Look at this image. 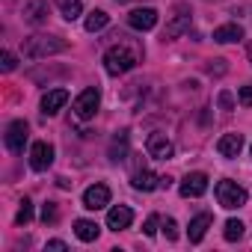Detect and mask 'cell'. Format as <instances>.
<instances>
[{
	"label": "cell",
	"mask_w": 252,
	"mask_h": 252,
	"mask_svg": "<svg viewBox=\"0 0 252 252\" xmlns=\"http://www.w3.org/2000/svg\"><path fill=\"white\" fill-rule=\"evenodd\" d=\"M211 222H214V217H211V214H199V217H193V220H190V228H187V237H190V243H199V240L208 234Z\"/></svg>",
	"instance_id": "cell-18"
},
{
	"label": "cell",
	"mask_w": 252,
	"mask_h": 252,
	"mask_svg": "<svg viewBox=\"0 0 252 252\" xmlns=\"http://www.w3.org/2000/svg\"><path fill=\"white\" fill-rule=\"evenodd\" d=\"M65 104H68V92L65 89H51V92L42 95V113L45 116H57Z\"/></svg>",
	"instance_id": "cell-14"
},
{
	"label": "cell",
	"mask_w": 252,
	"mask_h": 252,
	"mask_svg": "<svg viewBox=\"0 0 252 252\" xmlns=\"http://www.w3.org/2000/svg\"><path fill=\"white\" fill-rule=\"evenodd\" d=\"M128 149H131V134L128 131H119L116 137H113V143H110V160L113 163H119V160H125L128 158Z\"/></svg>",
	"instance_id": "cell-16"
},
{
	"label": "cell",
	"mask_w": 252,
	"mask_h": 252,
	"mask_svg": "<svg viewBox=\"0 0 252 252\" xmlns=\"http://www.w3.org/2000/svg\"><path fill=\"white\" fill-rule=\"evenodd\" d=\"M74 234H77V240L92 243V240H98L101 228H98V222H92V220H77V222H74Z\"/></svg>",
	"instance_id": "cell-20"
},
{
	"label": "cell",
	"mask_w": 252,
	"mask_h": 252,
	"mask_svg": "<svg viewBox=\"0 0 252 252\" xmlns=\"http://www.w3.org/2000/svg\"><path fill=\"white\" fill-rule=\"evenodd\" d=\"M243 39V27L240 24H222L214 30V42L220 45H231V42H240Z\"/></svg>",
	"instance_id": "cell-19"
},
{
	"label": "cell",
	"mask_w": 252,
	"mask_h": 252,
	"mask_svg": "<svg viewBox=\"0 0 252 252\" xmlns=\"http://www.w3.org/2000/svg\"><path fill=\"white\" fill-rule=\"evenodd\" d=\"M246 199H249V193H246V187H240L237 181H231V178H222V181L217 184V202H220L225 211L243 208V205H246Z\"/></svg>",
	"instance_id": "cell-3"
},
{
	"label": "cell",
	"mask_w": 252,
	"mask_h": 252,
	"mask_svg": "<svg viewBox=\"0 0 252 252\" xmlns=\"http://www.w3.org/2000/svg\"><path fill=\"white\" fill-rule=\"evenodd\" d=\"M27 122L24 119H15L9 128H6V149L12 152V155H21L24 152V146H27Z\"/></svg>",
	"instance_id": "cell-7"
},
{
	"label": "cell",
	"mask_w": 252,
	"mask_h": 252,
	"mask_svg": "<svg viewBox=\"0 0 252 252\" xmlns=\"http://www.w3.org/2000/svg\"><path fill=\"white\" fill-rule=\"evenodd\" d=\"M237 101H240L243 107H252V83H246V86L237 89Z\"/></svg>",
	"instance_id": "cell-28"
},
{
	"label": "cell",
	"mask_w": 252,
	"mask_h": 252,
	"mask_svg": "<svg viewBox=\"0 0 252 252\" xmlns=\"http://www.w3.org/2000/svg\"><path fill=\"white\" fill-rule=\"evenodd\" d=\"M15 65H18L15 54L12 51H3V57H0V68H3V71H15Z\"/></svg>",
	"instance_id": "cell-26"
},
{
	"label": "cell",
	"mask_w": 252,
	"mask_h": 252,
	"mask_svg": "<svg viewBox=\"0 0 252 252\" xmlns=\"http://www.w3.org/2000/svg\"><path fill=\"white\" fill-rule=\"evenodd\" d=\"M30 220H33V202L24 196V199H21V208H18V214H15V222H18V225H27Z\"/></svg>",
	"instance_id": "cell-24"
},
{
	"label": "cell",
	"mask_w": 252,
	"mask_h": 252,
	"mask_svg": "<svg viewBox=\"0 0 252 252\" xmlns=\"http://www.w3.org/2000/svg\"><path fill=\"white\" fill-rule=\"evenodd\" d=\"M222 237H225V240H231V243H234V240H240V237H243V222H240V220H228V222H225V228H222Z\"/></svg>",
	"instance_id": "cell-23"
},
{
	"label": "cell",
	"mask_w": 252,
	"mask_h": 252,
	"mask_svg": "<svg viewBox=\"0 0 252 252\" xmlns=\"http://www.w3.org/2000/svg\"><path fill=\"white\" fill-rule=\"evenodd\" d=\"M60 15L65 21H77L83 15V3L80 0H60Z\"/></svg>",
	"instance_id": "cell-22"
},
{
	"label": "cell",
	"mask_w": 252,
	"mask_h": 252,
	"mask_svg": "<svg viewBox=\"0 0 252 252\" xmlns=\"http://www.w3.org/2000/svg\"><path fill=\"white\" fill-rule=\"evenodd\" d=\"M178 193H181L184 199H199V196H205V193H208V175H205V172H187V175L181 178V184H178Z\"/></svg>",
	"instance_id": "cell-5"
},
{
	"label": "cell",
	"mask_w": 252,
	"mask_h": 252,
	"mask_svg": "<svg viewBox=\"0 0 252 252\" xmlns=\"http://www.w3.org/2000/svg\"><path fill=\"white\" fill-rule=\"evenodd\" d=\"M249 60H252V51H249Z\"/></svg>",
	"instance_id": "cell-33"
},
{
	"label": "cell",
	"mask_w": 252,
	"mask_h": 252,
	"mask_svg": "<svg viewBox=\"0 0 252 252\" xmlns=\"http://www.w3.org/2000/svg\"><path fill=\"white\" fill-rule=\"evenodd\" d=\"M54 163V146L51 143H33L30 146V166L36 169V172H45L48 166Z\"/></svg>",
	"instance_id": "cell-9"
},
{
	"label": "cell",
	"mask_w": 252,
	"mask_h": 252,
	"mask_svg": "<svg viewBox=\"0 0 252 252\" xmlns=\"http://www.w3.org/2000/svg\"><path fill=\"white\" fill-rule=\"evenodd\" d=\"M249 149H252V146H249Z\"/></svg>",
	"instance_id": "cell-34"
},
{
	"label": "cell",
	"mask_w": 252,
	"mask_h": 252,
	"mask_svg": "<svg viewBox=\"0 0 252 252\" xmlns=\"http://www.w3.org/2000/svg\"><path fill=\"white\" fill-rule=\"evenodd\" d=\"M107 24H110V15H107L104 9H92V12L86 15V24H83V27H86V33H98V30H104Z\"/></svg>",
	"instance_id": "cell-21"
},
{
	"label": "cell",
	"mask_w": 252,
	"mask_h": 252,
	"mask_svg": "<svg viewBox=\"0 0 252 252\" xmlns=\"http://www.w3.org/2000/svg\"><path fill=\"white\" fill-rule=\"evenodd\" d=\"M217 152H220L222 158H237V155L243 152V137H240V134H222L220 143H217Z\"/></svg>",
	"instance_id": "cell-17"
},
{
	"label": "cell",
	"mask_w": 252,
	"mask_h": 252,
	"mask_svg": "<svg viewBox=\"0 0 252 252\" xmlns=\"http://www.w3.org/2000/svg\"><path fill=\"white\" fill-rule=\"evenodd\" d=\"M57 202H45V208H42V222H57Z\"/></svg>",
	"instance_id": "cell-25"
},
{
	"label": "cell",
	"mask_w": 252,
	"mask_h": 252,
	"mask_svg": "<svg viewBox=\"0 0 252 252\" xmlns=\"http://www.w3.org/2000/svg\"><path fill=\"white\" fill-rule=\"evenodd\" d=\"M116 3H128V0H116Z\"/></svg>",
	"instance_id": "cell-32"
},
{
	"label": "cell",
	"mask_w": 252,
	"mask_h": 252,
	"mask_svg": "<svg viewBox=\"0 0 252 252\" xmlns=\"http://www.w3.org/2000/svg\"><path fill=\"white\" fill-rule=\"evenodd\" d=\"M48 249H68L65 240H48Z\"/></svg>",
	"instance_id": "cell-31"
},
{
	"label": "cell",
	"mask_w": 252,
	"mask_h": 252,
	"mask_svg": "<svg viewBox=\"0 0 252 252\" xmlns=\"http://www.w3.org/2000/svg\"><path fill=\"white\" fill-rule=\"evenodd\" d=\"M163 234H166L169 240H175V237H178V222H175L172 217H166V220H163Z\"/></svg>",
	"instance_id": "cell-29"
},
{
	"label": "cell",
	"mask_w": 252,
	"mask_h": 252,
	"mask_svg": "<svg viewBox=\"0 0 252 252\" xmlns=\"http://www.w3.org/2000/svg\"><path fill=\"white\" fill-rule=\"evenodd\" d=\"M146 152H149V158H155V160H169V158L175 155V146H172V140H169L166 134H152L149 143H146Z\"/></svg>",
	"instance_id": "cell-8"
},
{
	"label": "cell",
	"mask_w": 252,
	"mask_h": 252,
	"mask_svg": "<svg viewBox=\"0 0 252 252\" xmlns=\"http://www.w3.org/2000/svg\"><path fill=\"white\" fill-rule=\"evenodd\" d=\"M160 222H163V220H160L158 214H152V217L146 220V225H143V231H146L149 237H155V234H158V225H160Z\"/></svg>",
	"instance_id": "cell-27"
},
{
	"label": "cell",
	"mask_w": 252,
	"mask_h": 252,
	"mask_svg": "<svg viewBox=\"0 0 252 252\" xmlns=\"http://www.w3.org/2000/svg\"><path fill=\"white\" fill-rule=\"evenodd\" d=\"M181 33H190V12H187V6H178V15L166 24L163 39H178Z\"/></svg>",
	"instance_id": "cell-15"
},
{
	"label": "cell",
	"mask_w": 252,
	"mask_h": 252,
	"mask_svg": "<svg viewBox=\"0 0 252 252\" xmlns=\"http://www.w3.org/2000/svg\"><path fill=\"white\" fill-rule=\"evenodd\" d=\"M143 60V48L134 45V42H116L113 48H107L104 54V71L119 77V74H128L131 68H137V63Z\"/></svg>",
	"instance_id": "cell-1"
},
{
	"label": "cell",
	"mask_w": 252,
	"mask_h": 252,
	"mask_svg": "<svg viewBox=\"0 0 252 252\" xmlns=\"http://www.w3.org/2000/svg\"><path fill=\"white\" fill-rule=\"evenodd\" d=\"M220 107H222V110H231V107H234L231 92H220Z\"/></svg>",
	"instance_id": "cell-30"
},
{
	"label": "cell",
	"mask_w": 252,
	"mask_h": 252,
	"mask_svg": "<svg viewBox=\"0 0 252 252\" xmlns=\"http://www.w3.org/2000/svg\"><path fill=\"white\" fill-rule=\"evenodd\" d=\"M68 48V42L65 39H60V36H30V39H24V45H21V54L27 57V60H48V57H54V54H63Z\"/></svg>",
	"instance_id": "cell-2"
},
{
	"label": "cell",
	"mask_w": 252,
	"mask_h": 252,
	"mask_svg": "<svg viewBox=\"0 0 252 252\" xmlns=\"http://www.w3.org/2000/svg\"><path fill=\"white\" fill-rule=\"evenodd\" d=\"M131 222H134V211L128 205H116V208L107 211V228H113V231L131 228Z\"/></svg>",
	"instance_id": "cell-11"
},
{
	"label": "cell",
	"mask_w": 252,
	"mask_h": 252,
	"mask_svg": "<svg viewBox=\"0 0 252 252\" xmlns=\"http://www.w3.org/2000/svg\"><path fill=\"white\" fill-rule=\"evenodd\" d=\"M98 107H101V89L98 86H86L77 98H74V116L77 119H95V113H98Z\"/></svg>",
	"instance_id": "cell-4"
},
{
	"label": "cell",
	"mask_w": 252,
	"mask_h": 252,
	"mask_svg": "<svg viewBox=\"0 0 252 252\" xmlns=\"http://www.w3.org/2000/svg\"><path fill=\"white\" fill-rule=\"evenodd\" d=\"M160 178H163V175H155L149 166H137L134 175H131V184H134V190H140V193H152L155 187H160Z\"/></svg>",
	"instance_id": "cell-10"
},
{
	"label": "cell",
	"mask_w": 252,
	"mask_h": 252,
	"mask_svg": "<svg viewBox=\"0 0 252 252\" xmlns=\"http://www.w3.org/2000/svg\"><path fill=\"white\" fill-rule=\"evenodd\" d=\"M128 24H131L134 30H140V33L155 30V27H158V12H155L152 6H146V9H134V12L128 15Z\"/></svg>",
	"instance_id": "cell-13"
},
{
	"label": "cell",
	"mask_w": 252,
	"mask_h": 252,
	"mask_svg": "<svg viewBox=\"0 0 252 252\" xmlns=\"http://www.w3.org/2000/svg\"><path fill=\"white\" fill-rule=\"evenodd\" d=\"M48 12H51L48 0H27L24 3V21L33 24V27H42L48 21Z\"/></svg>",
	"instance_id": "cell-12"
},
{
	"label": "cell",
	"mask_w": 252,
	"mask_h": 252,
	"mask_svg": "<svg viewBox=\"0 0 252 252\" xmlns=\"http://www.w3.org/2000/svg\"><path fill=\"white\" fill-rule=\"evenodd\" d=\"M107 205H110V187H107V184L95 181V184H89V187L83 190V208H86V211H101V208H107Z\"/></svg>",
	"instance_id": "cell-6"
}]
</instances>
